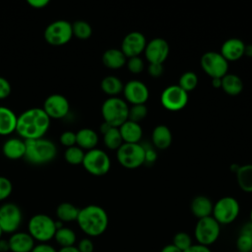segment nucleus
I'll list each match as a JSON object with an SVG mask.
<instances>
[{"label":"nucleus","mask_w":252,"mask_h":252,"mask_svg":"<svg viewBox=\"0 0 252 252\" xmlns=\"http://www.w3.org/2000/svg\"><path fill=\"white\" fill-rule=\"evenodd\" d=\"M50 118L42 108L32 107L18 116L16 132L24 141L43 138L48 131Z\"/></svg>","instance_id":"nucleus-1"},{"label":"nucleus","mask_w":252,"mask_h":252,"mask_svg":"<svg viewBox=\"0 0 252 252\" xmlns=\"http://www.w3.org/2000/svg\"><path fill=\"white\" fill-rule=\"evenodd\" d=\"M77 222L81 230L88 236L101 235L108 226V216L103 208L97 205H89L80 209Z\"/></svg>","instance_id":"nucleus-2"},{"label":"nucleus","mask_w":252,"mask_h":252,"mask_svg":"<svg viewBox=\"0 0 252 252\" xmlns=\"http://www.w3.org/2000/svg\"><path fill=\"white\" fill-rule=\"evenodd\" d=\"M25 158L32 164H44L52 161L57 155L55 144L48 139L39 138L34 140H26Z\"/></svg>","instance_id":"nucleus-3"},{"label":"nucleus","mask_w":252,"mask_h":252,"mask_svg":"<svg viewBox=\"0 0 252 252\" xmlns=\"http://www.w3.org/2000/svg\"><path fill=\"white\" fill-rule=\"evenodd\" d=\"M129 104L118 96H111L106 98L101 105V115L103 122L109 124L111 127H120L128 120Z\"/></svg>","instance_id":"nucleus-4"},{"label":"nucleus","mask_w":252,"mask_h":252,"mask_svg":"<svg viewBox=\"0 0 252 252\" xmlns=\"http://www.w3.org/2000/svg\"><path fill=\"white\" fill-rule=\"evenodd\" d=\"M28 232L40 243H46L54 238L56 232L55 220L47 215L37 214L31 218L28 223Z\"/></svg>","instance_id":"nucleus-5"},{"label":"nucleus","mask_w":252,"mask_h":252,"mask_svg":"<svg viewBox=\"0 0 252 252\" xmlns=\"http://www.w3.org/2000/svg\"><path fill=\"white\" fill-rule=\"evenodd\" d=\"M118 162L127 169H135L145 163V148L140 143H123L116 151Z\"/></svg>","instance_id":"nucleus-6"},{"label":"nucleus","mask_w":252,"mask_h":252,"mask_svg":"<svg viewBox=\"0 0 252 252\" xmlns=\"http://www.w3.org/2000/svg\"><path fill=\"white\" fill-rule=\"evenodd\" d=\"M240 212L238 201L231 196H225L219 199L213 207L212 217L220 224H229L233 222Z\"/></svg>","instance_id":"nucleus-7"},{"label":"nucleus","mask_w":252,"mask_h":252,"mask_svg":"<svg viewBox=\"0 0 252 252\" xmlns=\"http://www.w3.org/2000/svg\"><path fill=\"white\" fill-rule=\"evenodd\" d=\"M82 164L90 174L102 176L109 171L111 161L104 151L95 148L85 153Z\"/></svg>","instance_id":"nucleus-8"},{"label":"nucleus","mask_w":252,"mask_h":252,"mask_svg":"<svg viewBox=\"0 0 252 252\" xmlns=\"http://www.w3.org/2000/svg\"><path fill=\"white\" fill-rule=\"evenodd\" d=\"M220 233V224L212 216L198 220L194 229V236L198 244L208 247L218 240Z\"/></svg>","instance_id":"nucleus-9"},{"label":"nucleus","mask_w":252,"mask_h":252,"mask_svg":"<svg viewBox=\"0 0 252 252\" xmlns=\"http://www.w3.org/2000/svg\"><path fill=\"white\" fill-rule=\"evenodd\" d=\"M43 36L45 41L50 45H64L73 37L72 24L65 20L54 21L46 27Z\"/></svg>","instance_id":"nucleus-10"},{"label":"nucleus","mask_w":252,"mask_h":252,"mask_svg":"<svg viewBox=\"0 0 252 252\" xmlns=\"http://www.w3.org/2000/svg\"><path fill=\"white\" fill-rule=\"evenodd\" d=\"M200 65L203 71L212 79L222 78L227 74L228 62L220 52L208 51L200 59Z\"/></svg>","instance_id":"nucleus-11"},{"label":"nucleus","mask_w":252,"mask_h":252,"mask_svg":"<svg viewBox=\"0 0 252 252\" xmlns=\"http://www.w3.org/2000/svg\"><path fill=\"white\" fill-rule=\"evenodd\" d=\"M188 99V93L182 90L178 85H170L166 87L160 94L161 105L169 111H179L183 109L186 106Z\"/></svg>","instance_id":"nucleus-12"},{"label":"nucleus","mask_w":252,"mask_h":252,"mask_svg":"<svg viewBox=\"0 0 252 252\" xmlns=\"http://www.w3.org/2000/svg\"><path fill=\"white\" fill-rule=\"evenodd\" d=\"M22 211L13 203H6L0 207V227L3 232L14 233L22 222Z\"/></svg>","instance_id":"nucleus-13"},{"label":"nucleus","mask_w":252,"mask_h":252,"mask_svg":"<svg viewBox=\"0 0 252 252\" xmlns=\"http://www.w3.org/2000/svg\"><path fill=\"white\" fill-rule=\"evenodd\" d=\"M145 56L149 64H162L168 57L169 44L161 37H155L147 42Z\"/></svg>","instance_id":"nucleus-14"},{"label":"nucleus","mask_w":252,"mask_h":252,"mask_svg":"<svg viewBox=\"0 0 252 252\" xmlns=\"http://www.w3.org/2000/svg\"><path fill=\"white\" fill-rule=\"evenodd\" d=\"M125 101L131 105L145 104L150 96V91L147 85L139 80L127 82L123 88Z\"/></svg>","instance_id":"nucleus-15"},{"label":"nucleus","mask_w":252,"mask_h":252,"mask_svg":"<svg viewBox=\"0 0 252 252\" xmlns=\"http://www.w3.org/2000/svg\"><path fill=\"white\" fill-rule=\"evenodd\" d=\"M42 109L50 119H61L69 113L70 103L64 95L53 94L46 97Z\"/></svg>","instance_id":"nucleus-16"},{"label":"nucleus","mask_w":252,"mask_h":252,"mask_svg":"<svg viewBox=\"0 0 252 252\" xmlns=\"http://www.w3.org/2000/svg\"><path fill=\"white\" fill-rule=\"evenodd\" d=\"M147 39L141 32H130L127 33L121 42V51L127 58L139 56L145 51Z\"/></svg>","instance_id":"nucleus-17"},{"label":"nucleus","mask_w":252,"mask_h":252,"mask_svg":"<svg viewBox=\"0 0 252 252\" xmlns=\"http://www.w3.org/2000/svg\"><path fill=\"white\" fill-rule=\"evenodd\" d=\"M245 43L237 37H231L226 39L220 47V53L227 61H237L244 56Z\"/></svg>","instance_id":"nucleus-18"},{"label":"nucleus","mask_w":252,"mask_h":252,"mask_svg":"<svg viewBox=\"0 0 252 252\" xmlns=\"http://www.w3.org/2000/svg\"><path fill=\"white\" fill-rule=\"evenodd\" d=\"M8 243L12 252H32L34 247V240L29 232L16 231L12 233Z\"/></svg>","instance_id":"nucleus-19"},{"label":"nucleus","mask_w":252,"mask_h":252,"mask_svg":"<svg viewBox=\"0 0 252 252\" xmlns=\"http://www.w3.org/2000/svg\"><path fill=\"white\" fill-rule=\"evenodd\" d=\"M2 153L8 159H20L25 157L26 144L21 138H10L2 146Z\"/></svg>","instance_id":"nucleus-20"},{"label":"nucleus","mask_w":252,"mask_h":252,"mask_svg":"<svg viewBox=\"0 0 252 252\" xmlns=\"http://www.w3.org/2000/svg\"><path fill=\"white\" fill-rule=\"evenodd\" d=\"M123 143H139L143 136V129L140 123L127 120L120 127H118Z\"/></svg>","instance_id":"nucleus-21"},{"label":"nucleus","mask_w":252,"mask_h":252,"mask_svg":"<svg viewBox=\"0 0 252 252\" xmlns=\"http://www.w3.org/2000/svg\"><path fill=\"white\" fill-rule=\"evenodd\" d=\"M214 204L211 199L204 195L196 196L190 205V209L192 214L198 219H203L212 216Z\"/></svg>","instance_id":"nucleus-22"},{"label":"nucleus","mask_w":252,"mask_h":252,"mask_svg":"<svg viewBox=\"0 0 252 252\" xmlns=\"http://www.w3.org/2000/svg\"><path fill=\"white\" fill-rule=\"evenodd\" d=\"M152 143L158 150L167 149L172 143V134L170 129L163 124L156 126L152 132Z\"/></svg>","instance_id":"nucleus-23"},{"label":"nucleus","mask_w":252,"mask_h":252,"mask_svg":"<svg viewBox=\"0 0 252 252\" xmlns=\"http://www.w3.org/2000/svg\"><path fill=\"white\" fill-rule=\"evenodd\" d=\"M18 116L6 106H0V135L7 136L16 131Z\"/></svg>","instance_id":"nucleus-24"},{"label":"nucleus","mask_w":252,"mask_h":252,"mask_svg":"<svg viewBox=\"0 0 252 252\" xmlns=\"http://www.w3.org/2000/svg\"><path fill=\"white\" fill-rule=\"evenodd\" d=\"M98 143L97 133L91 128H82L76 133V145L82 150L95 149Z\"/></svg>","instance_id":"nucleus-25"},{"label":"nucleus","mask_w":252,"mask_h":252,"mask_svg":"<svg viewBox=\"0 0 252 252\" xmlns=\"http://www.w3.org/2000/svg\"><path fill=\"white\" fill-rule=\"evenodd\" d=\"M101 60L105 67L115 70L126 65L127 57L124 55L121 49L109 48L103 52Z\"/></svg>","instance_id":"nucleus-26"},{"label":"nucleus","mask_w":252,"mask_h":252,"mask_svg":"<svg viewBox=\"0 0 252 252\" xmlns=\"http://www.w3.org/2000/svg\"><path fill=\"white\" fill-rule=\"evenodd\" d=\"M222 91L228 95H238L243 90V82L235 74H226L221 78Z\"/></svg>","instance_id":"nucleus-27"},{"label":"nucleus","mask_w":252,"mask_h":252,"mask_svg":"<svg viewBox=\"0 0 252 252\" xmlns=\"http://www.w3.org/2000/svg\"><path fill=\"white\" fill-rule=\"evenodd\" d=\"M235 175L239 188L246 193H252V163L240 165Z\"/></svg>","instance_id":"nucleus-28"},{"label":"nucleus","mask_w":252,"mask_h":252,"mask_svg":"<svg viewBox=\"0 0 252 252\" xmlns=\"http://www.w3.org/2000/svg\"><path fill=\"white\" fill-rule=\"evenodd\" d=\"M100 88L104 94H106L107 95H109V97H111V96H117L119 94L123 92L124 84L118 77L109 75L104 77L101 80Z\"/></svg>","instance_id":"nucleus-29"},{"label":"nucleus","mask_w":252,"mask_h":252,"mask_svg":"<svg viewBox=\"0 0 252 252\" xmlns=\"http://www.w3.org/2000/svg\"><path fill=\"white\" fill-rule=\"evenodd\" d=\"M79 211L80 209H78L75 205L68 202H64L58 205L56 209V216L58 218V220L62 222H69L77 220Z\"/></svg>","instance_id":"nucleus-30"},{"label":"nucleus","mask_w":252,"mask_h":252,"mask_svg":"<svg viewBox=\"0 0 252 252\" xmlns=\"http://www.w3.org/2000/svg\"><path fill=\"white\" fill-rule=\"evenodd\" d=\"M102 136H103V144L108 150L117 151L123 144V140L120 135L119 129L116 127H111Z\"/></svg>","instance_id":"nucleus-31"},{"label":"nucleus","mask_w":252,"mask_h":252,"mask_svg":"<svg viewBox=\"0 0 252 252\" xmlns=\"http://www.w3.org/2000/svg\"><path fill=\"white\" fill-rule=\"evenodd\" d=\"M54 238L61 247L73 246L74 243L76 242V233L74 232L73 229L62 226L56 229Z\"/></svg>","instance_id":"nucleus-32"},{"label":"nucleus","mask_w":252,"mask_h":252,"mask_svg":"<svg viewBox=\"0 0 252 252\" xmlns=\"http://www.w3.org/2000/svg\"><path fill=\"white\" fill-rule=\"evenodd\" d=\"M198 82L199 80L196 73L192 71H187L180 76L178 86L186 93H189L196 89V87L198 86Z\"/></svg>","instance_id":"nucleus-33"},{"label":"nucleus","mask_w":252,"mask_h":252,"mask_svg":"<svg viewBox=\"0 0 252 252\" xmlns=\"http://www.w3.org/2000/svg\"><path fill=\"white\" fill-rule=\"evenodd\" d=\"M72 32L73 35H75L77 38L85 40L90 38L92 35L93 30L91 25L86 21H76L72 24Z\"/></svg>","instance_id":"nucleus-34"},{"label":"nucleus","mask_w":252,"mask_h":252,"mask_svg":"<svg viewBox=\"0 0 252 252\" xmlns=\"http://www.w3.org/2000/svg\"><path fill=\"white\" fill-rule=\"evenodd\" d=\"M85 157V152L78 146H73L70 148H67L65 153H64V158L65 160L73 165H77L83 162Z\"/></svg>","instance_id":"nucleus-35"},{"label":"nucleus","mask_w":252,"mask_h":252,"mask_svg":"<svg viewBox=\"0 0 252 252\" xmlns=\"http://www.w3.org/2000/svg\"><path fill=\"white\" fill-rule=\"evenodd\" d=\"M148 114V108L146 104H135L129 106V114L128 120L140 123L142 120L146 118Z\"/></svg>","instance_id":"nucleus-36"},{"label":"nucleus","mask_w":252,"mask_h":252,"mask_svg":"<svg viewBox=\"0 0 252 252\" xmlns=\"http://www.w3.org/2000/svg\"><path fill=\"white\" fill-rule=\"evenodd\" d=\"M172 244L174 246H176L179 250H181L182 252L185 251L186 249H188L193 243H192V238L191 236L184 231H180L177 232L174 236H173V242Z\"/></svg>","instance_id":"nucleus-37"},{"label":"nucleus","mask_w":252,"mask_h":252,"mask_svg":"<svg viewBox=\"0 0 252 252\" xmlns=\"http://www.w3.org/2000/svg\"><path fill=\"white\" fill-rule=\"evenodd\" d=\"M126 67L130 73L140 74L145 69V63H144V60L140 56L131 57V58H127Z\"/></svg>","instance_id":"nucleus-38"},{"label":"nucleus","mask_w":252,"mask_h":252,"mask_svg":"<svg viewBox=\"0 0 252 252\" xmlns=\"http://www.w3.org/2000/svg\"><path fill=\"white\" fill-rule=\"evenodd\" d=\"M13 185L11 181L5 177L0 176V201L6 200L12 193Z\"/></svg>","instance_id":"nucleus-39"},{"label":"nucleus","mask_w":252,"mask_h":252,"mask_svg":"<svg viewBox=\"0 0 252 252\" xmlns=\"http://www.w3.org/2000/svg\"><path fill=\"white\" fill-rule=\"evenodd\" d=\"M236 248L238 252H250L252 249V239L239 233L236 239Z\"/></svg>","instance_id":"nucleus-40"},{"label":"nucleus","mask_w":252,"mask_h":252,"mask_svg":"<svg viewBox=\"0 0 252 252\" xmlns=\"http://www.w3.org/2000/svg\"><path fill=\"white\" fill-rule=\"evenodd\" d=\"M60 143L66 148H70L76 145V133L72 131H65L60 135Z\"/></svg>","instance_id":"nucleus-41"},{"label":"nucleus","mask_w":252,"mask_h":252,"mask_svg":"<svg viewBox=\"0 0 252 252\" xmlns=\"http://www.w3.org/2000/svg\"><path fill=\"white\" fill-rule=\"evenodd\" d=\"M145 148V163L147 165H152L153 163H155V161L158 158V154L156 152V150H154V148L152 146H145L143 145Z\"/></svg>","instance_id":"nucleus-42"},{"label":"nucleus","mask_w":252,"mask_h":252,"mask_svg":"<svg viewBox=\"0 0 252 252\" xmlns=\"http://www.w3.org/2000/svg\"><path fill=\"white\" fill-rule=\"evenodd\" d=\"M11 94V85L7 79L0 77V99L8 97Z\"/></svg>","instance_id":"nucleus-43"},{"label":"nucleus","mask_w":252,"mask_h":252,"mask_svg":"<svg viewBox=\"0 0 252 252\" xmlns=\"http://www.w3.org/2000/svg\"><path fill=\"white\" fill-rule=\"evenodd\" d=\"M77 248L80 252H94V243L90 238H83L80 240Z\"/></svg>","instance_id":"nucleus-44"},{"label":"nucleus","mask_w":252,"mask_h":252,"mask_svg":"<svg viewBox=\"0 0 252 252\" xmlns=\"http://www.w3.org/2000/svg\"><path fill=\"white\" fill-rule=\"evenodd\" d=\"M148 73L153 78H158L163 73V65L162 64H149Z\"/></svg>","instance_id":"nucleus-45"},{"label":"nucleus","mask_w":252,"mask_h":252,"mask_svg":"<svg viewBox=\"0 0 252 252\" xmlns=\"http://www.w3.org/2000/svg\"><path fill=\"white\" fill-rule=\"evenodd\" d=\"M32 252H57L56 249L47 243H39L37 245H34Z\"/></svg>","instance_id":"nucleus-46"},{"label":"nucleus","mask_w":252,"mask_h":252,"mask_svg":"<svg viewBox=\"0 0 252 252\" xmlns=\"http://www.w3.org/2000/svg\"><path fill=\"white\" fill-rule=\"evenodd\" d=\"M183 252H212L208 246L202 244H192L188 249Z\"/></svg>","instance_id":"nucleus-47"},{"label":"nucleus","mask_w":252,"mask_h":252,"mask_svg":"<svg viewBox=\"0 0 252 252\" xmlns=\"http://www.w3.org/2000/svg\"><path fill=\"white\" fill-rule=\"evenodd\" d=\"M48 0H28V4L34 9H42L48 5Z\"/></svg>","instance_id":"nucleus-48"},{"label":"nucleus","mask_w":252,"mask_h":252,"mask_svg":"<svg viewBox=\"0 0 252 252\" xmlns=\"http://www.w3.org/2000/svg\"><path fill=\"white\" fill-rule=\"evenodd\" d=\"M239 233L243 234V235H246V236H248V237H250L252 239V223L250 221L245 222L241 226Z\"/></svg>","instance_id":"nucleus-49"},{"label":"nucleus","mask_w":252,"mask_h":252,"mask_svg":"<svg viewBox=\"0 0 252 252\" xmlns=\"http://www.w3.org/2000/svg\"><path fill=\"white\" fill-rule=\"evenodd\" d=\"M160 252H182L181 250H179L176 246H174L173 244H167L165 245Z\"/></svg>","instance_id":"nucleus-50"},{"label":"nucleus","mask_w":252,"mask_h":252,"mask_svg":"<svg viewBox=\"0 0 252 252\" xmlns=\"http://www.w3.org/2000/svg\"><path fill=\"white\" fill-rule=\"evenodd\" d=\"M8 250H10L8 240L0 239V252H7Z\"/></svg>","instance_id":"nucleus-51"},{"label":"nucleus","mask_w":252,"mask_h":252,"mask_svg":"<svg viewBox=\"0 0 252 252\" xmlns=\"http://www.w3.org/2000/svg\"><path fill=\"white\" fill-rule=\"evenodd\" d=\"M57 252H80L76 246H67V247H61L59 251Z\"/></svg>","instance_id":"nucleus-52"},{"label":"nucleus","mask_w":252,"mask_h":252,"mask_svg":"<svg viewBox=\"0 0 252 252\" xmlns=\"http://www.w3.org/2000/svg\"><path fill=\"white\" fill-rule=\"evenodd\" d=\"M212 86L216 89H220L221 88V78L212 79Z\"/></svg>","instance_id":"nucleus-53"},{"label":"nucleus","mask_w":252,"mask_h":252,"mask_svg":"<svg viewBox=\"0 0 252 252\" xmlns=\"http://www.w3.org/2000/svg\"><path fill=\"white\" fill-rule=\"evenodd\" d=\"M111 128V126L109 125V124H107V123H105V122H103L101 125H100V128H99V130H100V133L103 135L105 132H107L109 129Z\"/></svg>","instance_id":"nucleus-54"},{"label":"nucleus","mask_w":252,"mask_h":252,"mask_svg":"<svg viewBox=\"0 0 252 252\" xmlns=\"http://www.w3.org/2000/svg\"><path fill=\"white\" fill-rule=\"evenodd\" d=\"M244 55H246V56H248V57H252V44L245 45Z\"/></svg>","instance_id":"nucleus-55"},{"label":"nucleus","mask_w":252,"mask_h":252,"mask_svg":"<svg viewBox=\"0 0 252 252\" xmlns=\"http://www.w3.org/2000/svg\"><path fill=\"white\" fill-rule=\"evenodd\" d=\"M239 166H240V165H238V164H236V163H233V164H231V165H230V170H231V171H233L234 173H236V171L238 170Z\"/></svg>","instance_id":"nucleus-56"},{"label":"nucleus","mask_w":252,"mask_h":252,"mask_svg":"<svg viewBox=\"0 0 252 252\" xmlns=\"http://www.w3.org/2000/svg\"><path fill=\"white\" fill-rule=\"evenodd\" d=\"M250 222L252 223V209H251V212H250Z\"/></svg>","instance_id":"nucleus-57"},{"label":"nucleus","mask_w":252,"mask_h":252,"mask_svg":"<svg viewBox=\"0 0 252 252\" xmlns=\"http://www.w3.org/2000/svg\"><path fill=\"white\" fill-rule=\"evenodd\" d=\"M4 232H3V230H2V228L0 227V239H1V236H2V234H3Z\"/></svg>","instance_id":"nucleus-58"},{"label":"nucleus","mask_w":252,"mask_h":252,"mask_svg":"<svg viewBox=\"0 0 252 252\" xmlns=\"http://www.w3.org/2000/svg\"><path fill=\"white\" fill-rule=\"evenodd\" d=\"M250 252H252V249H251V251H250Z\"/></svg>","instance_id":"nucleus-59"},{"label":"nucleus","mask_w":252,"mask_h":252,"mask_svg":"<svg viewBox=\"0 0 252 252\" xmlns=\"http://www.w3.org/2000/svg\"><path fill=\"white\" fill-rule=\"evenodd\" d=\"M237 252H238V251H237Z\"/></svg>","instance_id":"nucleus-60"}]
</instances>
